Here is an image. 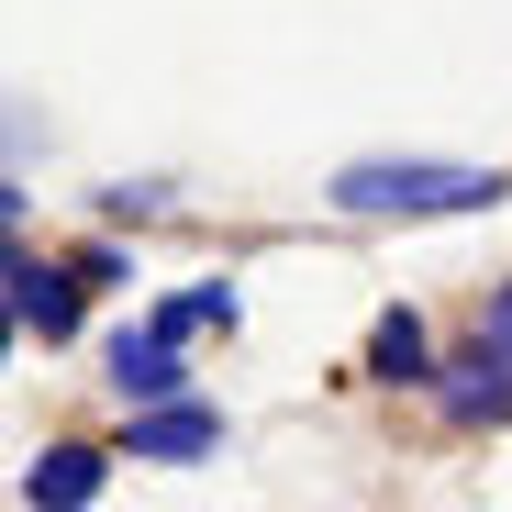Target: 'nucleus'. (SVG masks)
Instances as JSON below:
<instances>
[{
    "instance_id": "obj_5",
    "label": "nucleus",
    "mask_w": 512,
    "mask_h": 512,
    "mask_svg": "<svg viewBox=\"0 0 512 512\" xmlns=\"http://www.w3.org/2000/svg\"><path fill=\"white\" fill-rule=\"evenodd\" d=\"M12 312H23V334H67V323H78V268L12 256Z\"/></svg>"
},
{
    "instance_id": "obj_1",
    "label": "nucleus",
    "mask_w": 512,
    "mask_h": 512,
    "mask_svg": "<svg viewBox=\"0 0 512 512\" xmlns=\"http://www.w3.org/2000/svg\"><path fill=\"white\" fill-rule=\"evenodd\" d=\"M346 212H479L501 201V167H435V156H368L334 179Z\"/></svg>"
},
{
    "instance_id": "obj_2",
    "label": "nucleus",
    "mask_w": 512,
    "mask_h": 512,
    "mask_svg": "<svg viewBox=\"0 0 512 512\" xmlns=\"http://www.w3.org/2000/svg\"><path fill=\"white\" fill-rule=\"evenodd\" d=\"M134 457H156V468H190V457H212L223 446V423L201 412V401H156V412H134V435H123Z\"/></svg>"
},
{
    "instance_id": "obj_4",
    "label": "nucleus",
    "mask_w": 512,
    "mask_h": 512,
    "mask_svg": "<svg viewBox=\"0 0 512 512\" xmlns=\"http://www.w3.org/2000/svg\"><path fill=\"white\" fill-rule=\"evenodd\" d=\"M23 501H34V512H90V501H101V446H45V457L23 468Z\"/></svg>"
},
{
    "instance_id": "obj_3",
    "label": "nucleus",
    "mask_w": 512,
    "mask_h": 512,
    "mask_svg": "<svg viewBox=\"0 0 512 512\" xmlns=\"http://www.w3.org/2000/svg\"><path fill=\"white\" fill-rule=\"evenodd\" d=\"M179 379H190V368H179V334H156V323H145V334H123V346H112V390H123L134 412L179 401Z\"/></svg>"
},
{
    "instance_id": "obj_7",
    "label": "nucleus",
    "mask_w": 512,
    "mask_h": 512,
    "mask_svg": "<svg viewBox=\"0 0 512 512\" xmlns=\"http://www.w3.org/2000/svg\"><path fill=\"white\" fill-rule=\"evenodd\" d=\"M368 368H379V379H435V357H423V323H412V312H379Z\"/></svg>"
},
{
    "instance_id": "obj_8",
    "label": "nucleus",
    "mask_w": 512,
    "mask_h": 512,
    "mask_svg": "<svg viewBox=\"0 0 512 512\" xmlns=\"http://www.w3.org/2000/svg\"><path fill=\"white\" fill-rule=\"evenodd\" d=\"M479 334H501V346H512V279L490 290V323H479Z\"/></svg>"
},
{
    "instance_id": "obj_6",
    "label": "nucleus",
    "mask_w": 512,
    "mask_h": 512,
    "mask_svg": "<svg viewBox=\"0 0 512 512\" xmlns=\"http://www.w3.org/2000/svg\"><path fill=\"white\" fill-rule=\"evenodd\" d=\"M468 357H479V368H457V379H446V412H457V423H479V412H512V346H501V334H479Z\"/></svg>"
}]
</instances>
